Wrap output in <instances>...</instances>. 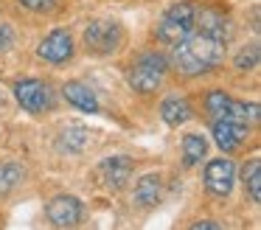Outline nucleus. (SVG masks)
I'll list each match as a JSON object with an SVG mask.
<instances>
[{
  "label": "nucleus",
  "mask_w": 261,
  "mask_h": 230,
  "mask_svg": "<svg viewBox=\"0 0 261 230\" xmlns=\"http://www.w3.org/2000/svg\"><path fill=\"white\" fill-rule=\"evenodd\" d=\"M98 171H101V180L110 191H118L126 185V180H129V174H132V160L124 155L107 157V160H101Z\"/></svg>",
  "instance_id": "nucleus-11"
},
{
  "label": "nucleus",
  "mask_w": 261,
  "mask_h": 230,
  "mask_svg": "<svg viewBox=\"0 0 261 230\" xmlns=\"http://www.w3.org/2000/svg\"><path fill=\"white\" fill-rule=\"evenodd\" d=\"M233 65H236V70H253V67L258 65V45H255V42L244 45V48L236 54Z\"/></svg>",
  "instance_id": "nucleus-18"
},
{
  "label": "nucleus",
  "mask_w": 261,
  "mask_h": 230,
  "mask_svg": "<svg viewBox=\"0 0 261 230\" xmlns=\"http://www.w3.org/2000/svg\"><path fill=\"white\" fill-rule=\"evenodd\" d=\"M211 135L222 151H236L244 140L250 138V123L233 121V118H214L211 121Z\"/></svg>",
  "instance_id": "nucleus-9"
},
{
  "label": "nucleus",
  "mask_w": 261,
  "mask_h": 230,
  "mask_svg": "<svg viewBox=\"0 0 261 230\" xmlns=\"http://www.w3.org/2000/svg\"><path fill=\"white\" fill-rule=\"evenodd\" d=\"M82 39L93 56H113L124 45V28L115 20H93L87 22Z\"/></svg>",
  "instance_id": "nucleus-5"
},
{
  "label": "nucleus",
  "mask_w": 261,
  "mask_h": 230,
  "mask_svg": "<svg viewBox=\"0 0 261 230\" xmlns=\"http://www.w3.org/2000/svg\"><path fill=\"white\" fill-rule=\"evenodd\" d=\"M208 155V140L202 135H186L182 138V166L186 168H194L205 160Z\"/></svg>",
  "instance_id": "nucleus-15"
},
{
  "label": "nucleus",
  "mask_w": 261,
  "mask_h": 230,
  "mask_svg": "<svg viewBox=\"0 0 261 230\" xmlns=\"http://www.w3.org/2000/svg\"><path fill=\"white\" fill-rule=\"evenodd\" d=\"M17 3L25 6L29 11H40V14H42V11H54V9H57L59 0H17Z\"/></svg>",
  "instance_id": "nucleus-19"
},
{
  "label": "nucleus",
  "mask_w": 261,
  "mask_h": 230,
  "mask_svg": "<svg viewBox=\"0 0 261 230\" xmlns=\"http://www.w3.org/2000/svg\"><path fill=\"white\" fill-rule=\"evenodd\" d=\"M12 45H14V25L0 22V54H6Z\"/></svg>",
  "instance_id": "nucleus-20"
},
{
  "label": "nucleus",
  "mask_w": 261,
  "mask_h": 230,
  "mask_svg": "<svg viewBox=\"0 0 261 230\" xmlns=\"http://www.w3.org/2000/svg\"><path fill=\"white\" fill-rule=\"evenodd\" d=\"M194 230H219L222 227V222H211V219H199V222H194L191 224Z\"/></svg>",
  "instance_id": "nucleus-21"
},
{
  "label": "nucleus",
  "mask_w": 261,
  "mask_h": 230,
  "mask_svg": "<svg viewBox=\"0 0 261 230\" xmlns=\"http://www.w3.org/2000/svg\"><path fill=\"white\" fill-rule=\"evenodd\" d=\"M205 188L214 196H227L233 191V183H236V163L227 160V157H216L205 166Z\"/></svg>",
  "instance_id": "nucleus-8"
},
{
  "label": "nucleus",
  "mask_w": 261,
  "mask_h": 230,
  "mask_svg": "<svg viewBox=\"0 0 261 230\" xmlns=\"http://www.w3.org/2000/svg\"><path fill=\"white\" fill-rule=\"evenodd\" d=\"M242 183H244V191L250 194V199L258 205L261 202V163L258 160H250L242 166Z\"/></svg>",
  "instance_id": "nucleus-17"
},
{
  "label": "nucleus",
  "mask_w": 261,
  "mask_h": 230,
  "mask_svg": "<svg viewBox=\"0 0 261 230\" xmlns=\"http://www.w3.org/2000/svg\"><path fill=\"white\" fill-rule=\"evenodd\" d=\"M62 95L68 98V104L76 107V110H82V112H98V98H96V93H93L87 84L68 82L62 87Z\"/></svg>",
  "instance_id": "nucleus-14"
},
{
  "label": "nucleus",
  "mask_w": 261,
  "mask_h": 230,
  "mask_svg": "<svg viewBox=\"0 0 261 230\" xmlns=\"http://www.w3.org/2000/svg\"><path fill=\"white\" fill-rule=\"evenodd\" d=\"M166 70H169L166 54H160V50H143V54L129 65V70H126V82H129V87L135 90V93L152 95L163 87Z\"/></svg>",
  "instance_id": "nucleus-2"
},
{
  "label": "nucleus",
  "mask_w": 261,
  "mask_h": 230,
  "mask_svg": "<svg viewBox=\"0 0 261 230\" xmlns=\"http://www.w3.org/2000/svg\"><path fill=\"white\" fill-rule=\"evenodd\" d=\"M194 14H197V3L194 0H182L174 3L160 14L158 25H154V37L166 45H174L180 39H186L194 31Z\"/></svg>",
  "instance_id": "nucleus-3"
},
{
  "label": "nucleus",
  "mask_w": 261,
  "mask_h": 230,
  "mask_svg": "<svg viewBox=\"0 0 261 230\" xmlns=\"http://www.w3.org/2000/svg\"><path fill=\"white\" fill-rule=\"evenodd\" d=\"M160 118H163L169 126H180V123L191 121V104H188L186 95H169V98H163V104H160Z\"/></svg>",
  "instance_id": "nucleus-13"
},
{
  "label": "nucleus",
  "mask_w": 261,
  "mask_h": 230,
  "mask_svg": "<svg viewBox=\"0 0 261 230\" xmlns=\"http://www.w3.org/2000/svg\"><path fill=\"white\" fill-rule=\"evenodd\" d=\"M14 98H17V104L25 112H34V115L48 112L54 107V101H57L51 84L40 82V79H20V82H14Z\"/></svg>",
  "instance_id": "nucleus-6"
},
{
  "label": "nucleus",
  "mask_w": 261,
  "mask_h": 230,
  "mask_svg": "<svg viewBox=\"0 0 261 230\" xmlns=\"http://www.w3.org/2000/svg\"><path fill=\"white\" fill-rule=\"evenodd\" d=\"M45 216L57 227H76L85 219V205H82V199H76L70 194H59L45 205Z\"/></svg>",
  "instance_id": "nucleus-7"
},
{
  "label": "nucleus",
  "mask_w": 261,
  "mask_h": 230,
  "mask_svg": "<svg viewBox=\"0 0 261 230\" xmlns=\"http://www.w3.org/2000/svg\"><path fill=\"white\" fill-rule=\"evenodd\" d=\"M37 56L42 62H51V65H62L73 56V37H70L68 28H54L45 39L37 48Z\"/></svg>",
  "instance_id": "nucleus-10"
},
{
  "label": "nucleus",
  "mask_w": 261,
  "mask_h": 230,
  "mask_svg": "<svg viewBox=\"0 0 261 230\" xmlns=\"http://www.w3.org/2000/svg\"><path fill=\"white\" fill-rule=\"evenodd\" d=\"M225 54H227V39H219L205 31H191L186 39L171 45L169 65L177 73L194 79V76H202V73L219 67L225 62Z\"/></svg>",
  "instance_id": "nucleus-1"
},
{
  "label": "nucleus",
  "mask_w": 261,
  "mask_h": 230,
  "mask_svg": "<svg viewBox=\"0 0 261 230\" xmlns=\"http://www.w3.org/2000/svg\"><path fill=\"white\" fill-rule=\"evenodd\" d=\"M23 180H25V171L20 163H0V196L17 191Z\"/></svg>",
  "instance_id": "nucleus-16"
},
{
  "label": "nucleus",
  "mask_w": 261,
  "mask_h": 230,
  "mask_svg": "<svg viewBox=\"0 0 261 230\" xmlns=\"http://www.w3.org/2000/svg\"><path fill=\"white\" fill-rule=\"evenodd\" d=\"M205 112L211 118H233V121H244V123H255L261 118V107L255 101H239L233 95L214 90L205 95Z\"/></svg>",
  "instance_id": "nucleus-4"
},
{
  "label": "nucleus",
  "mask_w": 261,
  "mask_h": 230,
  "mask_svg": "<svg viewBox=\"0 0 261 230\" xmlns=\"http://www.w3.org/2000/svg\"><path fill=\"white\" fill-rule=\"evenodd\" d=\"M163 199V177L160 174H143L135 183V202L141 208H154Z\"/></svg>",
  "instance_id": "nucleus-12"
}]
</instances>
